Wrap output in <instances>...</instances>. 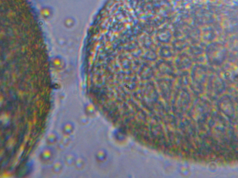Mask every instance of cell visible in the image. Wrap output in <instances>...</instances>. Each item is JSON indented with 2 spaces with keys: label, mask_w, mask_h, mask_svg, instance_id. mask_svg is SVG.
Returning <instances> with one entry per match:
<instances>
[{
  "label": "cell",
  "mask_w": 238,
  "mask_h": 178,
  "mask_svg": "<svg viewBox=\"0 0 238 178\" xmlns=\"http://www.w3.org/2000/svg\"><path fill=\"white\" fill-rule=\"evenodd\" d=\"M54 156V152L52 148L46 147L40 153V158L42 161L48 163L51 161Z\"/></svg>",
  "instance_id": "cell-1"
},
{
  "label": "cell",
  "mask_w": 238,
  "mask_h": 178,
  "mask_svg": "<svg viewBox=\"0 0 238 178\" xmlns=\"http://www.w3.org/2000/svg\"><path fill=\"white\" fill-rule=\"evenodd\" d=\"M75 130V127L71 122L66 123L62 127V131L65 136H70Z\"/></svg>",
  "instance_id": "cell-2"
},
{
  "label": "cell",
  "mask_w": 238,
  "mask_h": 178,
  "mask_svg": "<svg viewBox=\"0 0 238 178\" xmlns=\"http://www.w3.org/2000/svg\"><path fill=\"white\" fill-rule=\"evenodd\" d=\"M77 157L74 153L67 154L65 157L64 162L68 166H74Z\"/></svg>",
  "instance_id": "cell-3"
},
{
  "label": "cell",
  "mask_w": 238,
  "mask_h": 178,
  "mask_svg": "<svg viewBox=\"0 0 238 178\" xmlns=\"http://www.w3.org/2000/svg\"><path fill=\"white\" fill-rule=\"evenodd\" d=\"M58 140L57 134L56 132H51L49 133L46 138V142L48 145H53L56 143Z\"/></svg>",
  "instance_id": "cell-4"
},
{
  "label": "cell",
  "mask_w": 238,
  "mask_h": 178,
  "mask_svg": "<svg viewBox=\"0 0 238 178\" xmlns=\"http://www.w3.org/2000/svg\"><path fill=\"white\" fill-rule=\"evenodd\" d=\"M86 166V160L83 157H77L75 161L74 166L78 170H82Z\"/></svg>",
  "instance_id": "cell-5"
},
{
  "label": "cell",
  "mask_w": 238,
  "mask_h": 178,
  "mask_svg": "<svg viewBox=\"0 0 238 178\" xmlns=\"http://www.w3.org/2000/svg\"><path fill=\"white\" fill-rule=\"evenodd\" d=\"M64 165L61 161H57L53 164L52 170L56 174H59L63 169Z\"/></svg>",
  "instance_id": "cell-6"
},
{
  "label": "cell",
  "mask_w": 238,
  "mask_h": 178,
  "mask_svg": "<svg viewBox=\"0 0 238 178\" xmlns=\"http://www.w3.org/2000/svg\"><path fill=\"white\" fill-rule=\"evenodd\" d=\"M95 110V107L91 104H87L85 108V111L87 115H92L94 113Z\"/></svg>",
  "instance_id": "cell-7"
},
{
  "label": "cell",
  "mask_w": 238,
  "mask_h": 178,
  "mask_svg": "<svg viewBox=\"0 0 238 178\" xmlns=\"http://www.w3.org/2000/svg\"><path fill=\"white\" fill-rule=\"evenodd\" d=\"M68 136H67V138L65 139H62L61 140V142H60V144L61 145V147H64L66 146L68 144L69 142H70V139L69 138L67 137Z\"/></svg>",
  "instance_id": "cell-8"
}]
</instances>
